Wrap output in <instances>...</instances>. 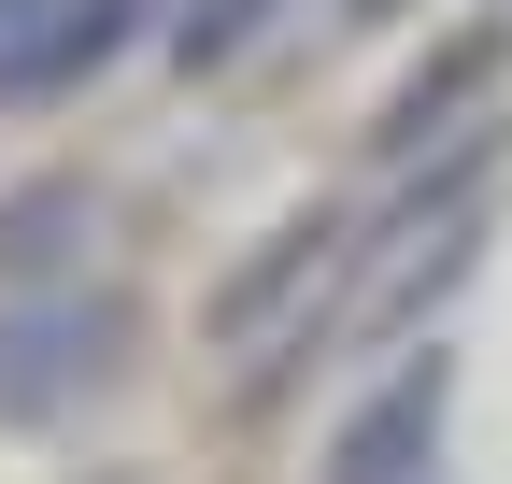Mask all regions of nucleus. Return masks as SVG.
I'll list each match as a JSON object with an SVG mask.
<instances>
[{
	"mask_svg": "<svg viewBox=\"0 0 512 484\" xmlns=\"http://www.w3.org/2000/svg\"><path fill=\"white\" fill-rule=\"evenodd\" d=\"M498 143H512L498 114H470V143H456V157H441L427 186L399 200V228H384V257L356 271V314H342L356 342H399V328L427 314V299H441V285H456V271L484 257V171H498Z\"/></svg>",
	"mask_w": 512,
	"mask_h": 484,
	"instance_id": "obj_1",
	"label": "nucleus"
},
{
	"mask_svg": "<svg viewBox=\"0 0 512 484\" xmlns=\"http://www.w3.org/2000/svg\"><path fill=\"white\" fill-rule=\"evenodd\" d=\"M498 72H512V15H470V29L441 43V57H427L399 100H384V157H427V129H456V114H470Z\"/></svg>",
	"mask_w": 512,
	"mask_h": 484,
	"instance_id": "obj_6",
	"label": "nucleus"
},
{
	"mask_svg": "<svg viewBox=\"0 0 512 484\" xmlns=\"http://www.w3.org/2000/svg\"><path fill=\"white\" fill-rule=\"evenodd\" d=\"M256 29H271V0H171V29H157V43L185 57V72H228Z\"/></svg>",
	"mask_w": 512,
	"mask_h": 484,
	"instance_id": "obj_8",
	"label": "nucleus"
},
{
	"mask_svg": "<svg viewBox=\"0 0 512 484\" xmlns=\"http://www.w3.org/2000/svg\"><path fill=\"white\" fill-rule=\"evenodd\" d=\"M342 242H356L342 214H285V228H271V242H256V257H242V271H228V285L200 299V328H214L228 356H256V342H285V314H313V299H328V271H342Z\"/></svg>",
	"mask_w": 512,
	"mask_h": 484,
	"instance_id": "obj_3",
	"label": "nucleus"
},
{
	"mask_svg": "<svg viewBox=\"0 0 512 484\" xmlns=\"http://www.w3.org/2000/svg\"><path fill=\"white\" fill-rule=\"evenodd\" d=\"M86 228H100V200L72 186V171H43V186H15V200H0V285H29V271H57V257H72Z\"/></svg>",
	"mask_w": 512,
	"mask_h": 484,
	"instance_id": "obj_7",
	"label": "nucleus"
},
{
	"mask_svg": "<svg viewBox=\"0 0 512 484\" xmlns=\"http://www.w3.org/2000/svg\"><path fill=\"white\" fill-rule=\"evenodd\" d=\"M441 413H456V356H413L399 385H384L370 413H342V442H328V484H427V456H441Z\"/></svg>",
	"mask_w": 512,
	"mask_h": 484,
	"instance_id": "obj_4",
	"label": "nucleus"
},
{
	"mask_svg": "<svg viewBox=\"0 0 512 484\" xmlns=\"http://www.w3.org/2000/svg\"><path fill=\"white\" fill-rule=\"evenodd\" d=\"M128 342H143V314H128V285H43L0 314V428H57L72 399H100L128 371Z\"/></svg>",
	"mask_w": 512,
	"mask_h": 484,
	"instance_id": "obj_2",
	"label": "nucleus"
},
{
	"mask_svg": "<svg viewBox=\"0 0 512 484\" xmlns=\"http://www.w3.org/2000/svg\"><path fill=\"white\" fill-rule=\"evenodd\" d=\"M128 29H143V0H43V15L0 43V100H57V86H86Z\"/></svg>",
	"mask_w": 512,
	"mask_h": 484,
	"instance_id": "obj_5",
	"label": "nucleus"
},
{
	"mask_svg": "<svg viewBox=\"0 0 512 484\" xmlns=\"http://www.w3.org/2000/svg\"><path fill=\"white\" fill-rule=\"evenodd\" d=\"M342 15H356V29H384V15H413V0H342Z\"/></svg>",
	"mask_w": 512,
	"mask_h": 484,
	"instance_id": "obj_9",
	"label": "nucleus"
}]
</instances>
